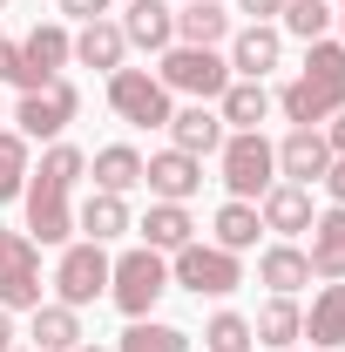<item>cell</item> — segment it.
I'll use <instances>...</instances> for the list:
<instances>
[{
    "label": "cell",
    "instance_id": "6da1fadb",
    "mask_svg": "<svg viewBox=\"0 0 345 352\" xmlns=\"http://www.w3.org/2000/svg\"><path fill=\"white\" fill-rule=\"evenodd\" d=\"M163 292H170V258L163 251L129 244V251L109 258V305L122 311V318H149V311L163 305Z\"/></svg>",
    "mask_w": 345,
    "mask_h": 352
},
{
    "label": "cell",
    "instance_id": "7a4b0ae2",
    "mask_svg": "<svg viewBox=\"0 0 345 352\" xmlns=\"http://www.w3.org/2000/svg\"><path fill=\"white\" fill-rule=\"evenodd\" d=\"M216 183H223L230 197L258 204L264 190L278 183V142H271L264 129H230L223 149H216Z\"/></svg>",
    "mask_w": 345,
    "mask_h": 352
},
{
    "label": "cell",
    "instance_id": "3957f363",
    "mask_svg": "<svg viewBox=\"0 0 345 352\" xmlns=\"http://www.w3.org/2000/svg\"><path fill=\"white\" fill-rule=\"evenodd\" d=\"M244 285V258L223 251V244H203L190 237L183 251H170V292H190V298H230Z\"/></svg>",
    "mask_w": 345,
    "mask_h": 352
},
{
    "label": "cell",
    "instance_id": "277c9868",
    "mask_svg": "<svg viewBox=\"0 0 345 352\" xmlns=\"http://www.w3.org/2000/svg\"><path fill=\"white\" fill-rule=\"evenodd\" d=\"M156 82L170 88V95H183V102H216L237 75H230L223 47H183V41H176V47L156 54Z\"/></svg>",
    "mask_w": 345,
    "mask_h": 352
},
{
    "label": "cell",
    "instance_id": "5b68a950",
    "mask_svg": "<svg viewBox=\"0 0 345 352\" xmlns=\"http://www.w3.org/2000/svg\"><path fill=\"white\" fill-rule=\"evenodd\" d=\"M47 292L61 298V305H102L109 298V244H88V237H75V244H61L54 251V271H47Z\"/></svg>",
    "mask_w": 345,
    "mask_h": 352
},
{
    "label": "cell",
    "instance_id": "8992f818",
    "mask_svg": "<svg viewBox=\"0 0 345 352\" xmlns=\"http://www.w3.org/2000/svg\"><path fill=\"white\" fill-rule=\"evenodd\" d=\"M102 82H109L115 122H129V129H170L176 95L156 82V68H115V75H102Z\"/></svg>",
    "mask_w": 345,
    "mask_h": 352
},
{
    "label": "cell",
    "instance_id": "52a82bcc",
    "mask_svg": "<svg viewBox=\"0 0 345 352\" xmlns=\"http://www.w3.org/2000/svg\"><path fill=\"white\" fill-rule=\"evenodd\" d=\"M68 68H75V28H68V21H41V28H27V34H21V75H14L21 95L61 82Z\"/></svg>",
    "mask_w": 345,
    "mask_h": 352
},
{
    "label": "cell",
    "instance_id": "ba28073f",
    "mask_svg": "<svg viewBox=\"0 0 345 352\" xmlns=\"http://www.w3.org/2000/svg\"><path fill=\"white\" fill-rule=\"evenodd\" d=\"M75 116H82V88H75V82H68V75H61V82L34 88V95H21L7 122H14V129L27 135V142H61Z\"/></svg>",
    "mask_w": 345,
    "mask_h": 352
},
{
    "label": "cell",
    "instance_id": "9c48e42d",
    "mask_svg": "<svg viewBox=\"0 0 345 352\" xmlns=\"http://www.w3.org/2000/svg\"><path fill=\"white\" fill-rule=\"evenodd\" d=\"M223 61H230V75H244V82L278 75V68H285V34H278V21H244V28H230Z\"/></svg>",
    "mask_w": 345,
    "mask_h": 352
},
{
    "label": "cell",
    "instance_id": "30bf717a",
    "mask_svg": "<svg viewBox=\"0 0 345 352\" xmlns=\"http://www.w3.org/2000/svg\"><path fill=\"white\" fill-rule=\"evenodd\" d=\"M271 109L291 122V129H318V122H332L345 109V88L339 82H311V75H291V82L271 95Z\"/></svg>",
    "mask_w": 345,
    "mask_h": 352
},
{
    "label": "cell",
    "instance_id": "8fae6325",
    "mask_svg": "<svg viewBox=\"0 0 345 352\" xmlns=\"http://www.w3.org/2000/svg\"><path fill=\"white\" fill-rule=\"evenodd\" d=\"M142 190L156 204H190L203 190V156H183V149H156L142 156Z\"/></svg>",
    "mask_w": 345,
    "mask_h": 352
},
{
    "label": "cell",
    "instance_id": "7c38bea8",
    "mask_svg": "<svg viewBox=\"0 0 345 352\" xmlns=\"http://www.w3.org/2000/svg\"><path fill=\"white\" fill-rule=\"evenodd\" d=\"M311 217H318V204H311L304 183H271V190L258 197V223L271 230V237H291V244H298L304 230H311Z\"/></svg>",
    "mask_w": 345,
    "mask_h": 352
},
{
    "label": "cell",
    "instance_id": "4fadbf2b",
    "mask_svg": "<svg viewBox=\"0 0 345 352\" xmlns=\"http://www.w3.org/2000/svg\"><path fill=\"white\" fill-rule=\"evenodd\" d=\"M325 163H332L325 129H285V135H278V183H304V190H318Z\"/></svg>",
    "mask_w": 345,
    "mask_h": 352
},
{
    "label": "cell",
    "instance_id": "5bb4252c",
    "mask_svg": "<svg viewBox=\"0 0 345 352\" xmlns=\"http://www.w3.org/2000/svg\"><path fill=\"white\" fill-rule=\"evenodd\" d=\"M129 230H135V210H129V197L88 190L82 204H75V237H88V244H122Z\"/></svg>",
    "mask_w": 345,
    "mask_h": 352
},
{
    "label": "cell",
    "instance_id": "9a60e30c",
    "mask_svg": "<svg viewBox=\"0 0 345 352\" xmlns=\"http://www.w3.org/2000/svg\"><path fill=\"white\" fill-rule=\"evenodd\" d=\"M258 285L271 292V298H298L304 285H311V258H304V244L271 237V244L258 251Z\"/></svg>",
    "mask_w": 345,
    "mask_h": 352
},
{
    "label": "cell",
    "instance_id": "2e32d148",
    "mask_svg": "<svg viewBox=\"0 0 345 352\" xmlns=\"http://www.w3.org/2000/svg\"><path fill=\"white\" fill-rule=\"evenodd\" d=\"M122 41L142 47V54H163V47H176V7L170 0H122Z\"/></svg>",
    "mask_w": 345,
    "mask_h": 352
},
{
    "label": "cell",
    "instance_id": "e0dca14e",
    "mask_svg": "<svg viewBox=\"0 0 345 352\" xmlns=\"http://www.w3.org/2000/svg\"><path fill=\"white\" fill-rule=\"evenodd\" d=\"M223 116H216V102H183L170 116V149H183V156H216L223 149Z\"/></svg>",
    "mask_w": 345,
    "mask_h": 352
},
{
    "label": "cell",
    "instance_id": "ac0fdd59",
    "mask_svg": "<svg viewBox=\"0 0 345 352\" xmlns=\"http://www.w3.org/2000/svg\"><path fill=\"white\" fill-rule=\"evenodd\" d=\"M75 68H95V75L129 68V41H122V21H115V14H102V21L75 28Z\"/></svg>",
    "mask_w": 345,
    "mask_h": 352
},
{
    "label": "cell",
    "instance_id": "d6986e66",
    "mask_svg": "<svg viewBox=\"0 0 345 352\" xmlns=\"http://www.w3.org/2000/svg\"><path fill=\"white\" fill-rule=\"evenodd\" d=\"M190 237H197L190 204H156V197H149V210L135 217V244H149V251H163V258H170V251H183Z\"/></svg>",
    "mask_w": 345,
    "mask_h": 352
},
{
    "label": "cell",
    "instance_id": "ffe728a7",
    "mask_svg": "<svg viewBox=\"0 0 345 352\" xmlns=\"http://www.w3.org/2000/svg\"><path fill=\"white\" fill-rule=\"evenodd\" d=\"M304 346H318V352L345 346V278L311 292V305H304Z\"/></svg>",
    "mask_w": 345,
    "mask_h": 352
},
{
    "label": "cell",
    "instance_id": "44dd1931",
    "mask_svg": "<svg viewBox=\"0 0 345 352\" xmlns=\"http://www.w3.org/2000/svg\"><path fill=\"white\" fill-rule=\"evenodd\" d=\"M304 258H311V278H318V285L345 278V210H339V204H325V210L311 217V244H304Z\"/></svg>",
    "mask_w": 345,
    "mask_h": 352
},
{
    "label": "cell",
    "instance_id": "7402d4cb",
    "mask_svg": "<svg viewBox=\"0 0 345 352\" xmlns=\"http://www.w3.org/2000/svg\"><path fill=\"white\" fill-rule=\"evenodd\" d=\"M27 339H34V352H75L88 332H82V311H75V305L41 298V305L27 311Z\"/></svg>",
    "mask_w": 345,
    "mask_h": 352
},
{
    "label": "cell",
    "instance_id": "603a6c76",
    "mask_svg": "<svg viewBox=\"0 0 345 352\" xmlns=\"http://www.w3.org/2000/svg\"><path fill=\"white\" fill-rule=\"evenodd\" d=\"M88 176H95V190L129 197V190H142V149H135V142H102V149L88 156Z\"/></svg>",
    "mask_w": 345,
    "mask_h": 352
},
{
    "label": "cell",
    "instance_id": "cb8c5ba5",
    "mask_svg": "<svg viewBox=\"0 0 345 352\" xmlns=\"http://www.w3.org/2000/svg\"><path fill=\"white\" fill-rule=\"evenodd\" d=\"M251 332H258V346H271V352L304 346V305L298 298H264L258 318H251Z\"/></svg>",
    "mask_w": 345,
    "mask_h": 352
},
{
    "label": "cell",
    "instance_id": "d4e9b609",
    "mask_svg": "<svg viewBox=\"0 0 345 352\" xmlns=\"http://www.w3.org/2000/svg\"><path fill=\"white\" fill-rule=\"evenodd\" d=\"M41 298H47V278H41V244H34L27 258H14L7 271H0V311L21 318V311L41 305Z\"/></svg>",
    "mask_w": 345,
    "mask_h": 352
},
{
    "label": "cell",
    "instance_id": "484cf974",
    "mask_svg": "<svg viewBox=\"0 0 345 352\" xmlns=\"http://www.w3.org/2000/svg\"><path fill=\"white\" fill-rule=\"evenodd\" d=\"M176 41L183 47H223L230 41V7H216V0H183V7H176Z\"/></svg>",
    "mask_w": 345,
    "mask_h": 352
},
{
    "label": "cell",
    "instance_id": "4316f807",
    "mask_svg": "<svg viewBox=\"0 0 345 352\" xmlns=\"http://www.w3.org/2000/svg\"><path fill=\"white\" fill-rule=\"evenodd\" d=\"M258 204H244V197H223L216 204V217H210V244H223V251H258Z\"/></svg>",
    "mask_w": 345,
    "mask_h": 352
},
{
    "label": "cell",
    "instance_id": "83f0119b",
    "mask_svg": "<svg viewBox=\"0 0 345 352\" xmlns=\"http://www.w3.org/2000/svg\"><path fill=\"white\" fill-rule=\"evenodd\" d=\"M216 116H223V129H264V116H271V88L237 75V82L216 95Z\"/></svg>",
    "mask_w": 345,
    "mask_h": 352
},
{
    "label": "cell",
    "instance_id": "f1b7e54d",
    "mask_svg": "<svg viewBox=\"0 0 345 352\" xmlns=\"http://www.w3.org/2000/svg\"><path fill=\"white\" fill-rule=\"evenodd\" d=\"M115 352H190V332L149 311V318H129V325H122V339H115Z\"/></svg>",
    "mask_w": 345,
    "mask_h": 352
},
{
    "label": "cell",
    "instance_id": "f546056e",
    "mask_svg": "<svg viewBox=\"0 0 345 352\" xmlns=\"http://www.w3.org/2000/svg\"><path fill=\"white\" fill-rule=\"evenodd\" d=\"M332 21H339V7H332V0H285L278 34H285V41H325V34H332Z\"/></svg>",
    "mask_w": 345,
    "mask_h": 352
},
{
    "label": "cell",
    "instance_id": "4dcf8cb0",
    "mask_svg": "<svg viewBox=\"0 0 345 352\" xmlns=\"http://www.w3.org/2000/svg\"><path fill=\"white\" fill-rule=\"evenodd\" d=\"M27 170H34V142L21 129H0V204H21Z\"/></svg>",
    "mask_w": 345,
    "mask_h": 352
},
{
    "label": "cell",
    "instance_id": "1f68e13d",
    "mask_svg": "<svg viewBox=\"0 0 345 352\" xmlns=\"http://www.w3.org/2000/svg\"><path fill=\"white\" fill-rule=\"evenodd\" d=\"M203 352H258V332H251V318L244 311H210L203 318Z\"/></svg>",
    "mask_w": 345,
    "mask_h": 352
},
{
    "label": "cell",
    "instance_id": "d6a6232c",
    "mask_svg": "<svg viewBox=\"0 0 345 352\" xmlns=\"http://www.w3.org/2000/svg\"><path fill=\"white\" fill-rule=\"evenodd\" d=\"M298 75H311V82H339V88H345V41H339V34L304 41V68H298Z\"/></svg>",
    "mask_w": 345,
    "mask_h": 352
},
{
    "label": "cell",
    "instance_id": "836d02e7",
    "mask_svg": "<svg viewBox=\"0 0 345 352\" xmlns=\"http://www.w3.org/2000/svg\"><path fill=\"white\" fill-rule=\"evenodd\" d=\"M54 7H61L54 21H68V28H88V21H102V14H109L115 0H54Z\"/></svg>",
    "mask_w": 345,
    "mask_h": 352
},
{
    "label": "cell",
    "instance_id": "e575fe53",
    "mask_svg": "<svg viewBox=\"0 0 345 352\" xmlns=\"http://www.w3.org/2000/svg\"><path fill=\"white\" fill-rule=\"evenodd\" d=\"M27 251H34V237H27V230H14V223H0V271H7L14 258H27Z\"/></svg>",
    "mask_w": 345,
    "mask_h": 352
},
{
    "label": "cell",
    "instance_id": "d590c367",
    "mask_svg": "<svg viewBox=\"0 0 345 352\" xmlns=\"http://www.w3.org/2000/svg\"><path fill=\"white\" fill-rule=\"evenodd\" d=\"M318 190H325V204H339V210H345V156H332V163H325Z\"/></svg>",
    "mask_w": 345,
    "mask_h": 352
},
{
    "label": "cell",
    "instance_id": "8d00e7d4",
    "mask_svg": "<svg viewBox=\"0 0 345 352\" xmlns=\"http://www.w3.org/2000/svg\"><path fill=\"white\" fill-rule=\"evenodd\" d=\"M230 14H244V21H278L285 0H230Z\"/></svg>",
    "mask_w": 345,
    "mask_h": 352
},
{
    "label": "cell",
    "instance_id": "74e56055",
    "mask_svg": "<svg viewBox=\"0 0 345 352\" xmlns=\"http://www.w3.org/2000/svg\"><path fill=\"white\" fill-rule=\"evenodd\" d=\"M14 75H21V41H7V34H0V88L14 82Z\"/></svg>",
    "mask_w": 345,
    "mask_h": 352
},
{
    "label": "cell",
    "instance_id": "f35d334b",
    "mask_svg": "<svg viewBox=\"0 0 345 352\" xmlns=\"http://www.w3.org/2000/svg\"><path fill=\"white\" fill-rule=\"evenodd\" d=\"M318 129H325V142H332V156H345V109L332 116V122H318Z\"/></svg>",
    "mask_w": 345,
    "mask_h": 352
},
{
    "label": "cell",
    "instance_id": "ab89813d",
    "mask_svg": "<svg viewBox=\"0 0 345 352\" xmlns=\"http://www.w3.org/2000/svg\"><path fill=\"white\" fill-rule=\"evenodd\" d=\"M14 339H21L14 332V311H0V352H14Z\"/></svg>",
    "mask_w": 345,
    "mask_h": 352
},
{
    "label": "cell",
    "instance_id": "60d3db41",
    "mask_svg": "<svg viewBox=\"0 0 345 352\" xmlns=\"http://www.w3.org/2000/svg\"><path fill=\"white\" fill-rule=\"evenodd\" d=\"M332 28H339V41H345V7H339V21H332Z\"/></svg>",
    "mask_w": 345,
    "mask_h": 352
},
{
    "label": "cell",
    "instance_id": "b9f144b4",
    "mask_svg": "<svg viewBox=\"0 0 345 352\" xmlns=\"http://www.w3.org/2000/svg\"><path fill=\"white\" fill-rule=\"evenodd\" d=\"M75 352H109V346H88V339H82V346H75Z\"/></svg>",
    "mask_w": 345,
    "mask_h": 352
},
{
    "label": "cell",
    "instance_id": "7bdbcfd3",
    "mask_svg": "<svg viewBox=\"0 0 345 352\" xmlns=\"http://www.w3.org/2000/svg\"><path fill=\"white\" fill-rule=\"evenodd\" d=\"M291 352H318V346H291Z\"/></svg>",
    "mask_w": 345,
    "mask_h": 352
},
{
    "label": "cell",
    "instance_id": "ee69618b",
    "mask_svg": "<svg viewBox=\"0 0 345 352\" xmlns=\"http://www.w3.org/2000/svg\"><path fill=\"white\" fill-rule=\"evenodd\" d=\"M7 7H14V0H0V14H7Z\"/></svg>",
    "mask_w": 345,
    "mask_h": 352
},
{
    "label": "cell",
    "instance_id": "f6af8a7d",
    "mask_svg": "<svg viewBox=\"0 0 345 352\" xmlns=\"http://www.w3.org/2000/svg\"><path fill=\"white\" fill-rule=\"evenodd\" d=\"M14 352H34V346H14Z\"/></svg>",
    "mask_w": 345,
    "mask_h": 352
},
{
    "label": "cell",
    "instance_id": "bcb514c9",
    "mask_svg": "<svg viewBox=\"0 0 345 352\" xmlns=\"http://www.w3.org/2000/svg\"><path fill=\"white\" fill-rule=\"evenodd\" d=\"M216 7H230V0H216Z\"/></svg>",
    "mask_w": 345,
    "mask_h": 352
},
{
    "label": "cell",
    "instance_id": "7dc6e473",
    "mask_svg": "<svg viewBox=\"0 0 345 352\" xmlns=\"http://www.w3.org/2000/svg\"><path fill=\"white\" fill-rule=\"evenodd\" d=\"M0 122H7V109H0Z\"/></svg>",
    "mask_w": 345,
    "mask_h": 352
},
{
    "label": "cell",
    "instance_id": "c3c4849f",
    "mask_svg": "<svg viewBox=\"0 0 345 352\" xmlns=\"http://www.w3.org/2000/svg\"><path fill=\"white\" fill-rule=\"evenodd\" d=\"M332 7H345V0H332Z\"/></svg>",
    "mask_w": 345,
    "mask_h": 352
}]
</instances>
